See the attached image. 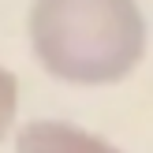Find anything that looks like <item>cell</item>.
Segmentation results:
<instances>
[{"instance_id":"cell-1","label":"cell","mask_w":153,"mask_h":153,"mask_svg":"<svg viewBox=\"0 0 153 153\" xmlns=\"http://www.w3.org/2000/svg\"><path fill=\"white\" fill-rule=\"evenodd\" d=\"M26 37L45 75L101 90L142 67L149 26L138 0H30Z\"/></svg>"},{"instance_id":"cell-2","label":"cell","mask_w":153,"mask_h":153,"mask_svg":"<svg viewBox=\"0 0 153 153\" xmlns=\"http://www.w3.org/2000/svg\"><path fill=\"white\" fill-rule=\"evenodd\" d=\"M15 153H123L105 134L71 120H30L15 131Z\"/></svg>"},{"instance_id":"cell-3","label":"cell","mask_w":153,"mask_h":153,"mask_svg":"<svg viewBox=\"0 0 153 153\" xmlns=\"http://www.w3.org/2000/svg\"><path fill=\"white\" fill-rule=\"evenodd\" d=\"M19 75L0 67V142L11 134L15 120H19Z\"/></svg>"}]
</instances>
